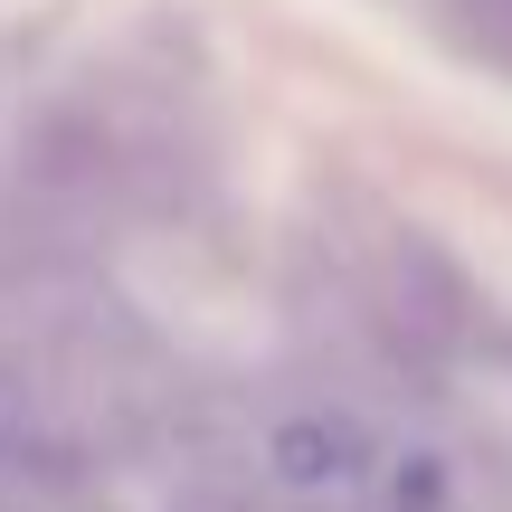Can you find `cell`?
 Wrapping results in <instances>:
<instances>
[{
  "label": "cell",
  "mask_w": 512,
  "mask_h": 512,
  "mask_svg": "<svg viewBox=\"0 0 512 512\" xmlns=\"http://www.w3.org/2000/svg\"><path fill=\"white\" fill-rule=\"evenodd\" d=\"M361 304L380 323V342L408 351V361H446V351L475 342V285H465V266L437 238H408V228L380 238V256L361 266Z\"/></svg>",
  "instance_id": "1"
},
{
  "label": "cell",
  "mask_w": 512,
  "mask_h": 512,
  "mask_svg": "<svg viewBox=\"0 0 512 512\" xmlns=\"http://www.w3.org/2000/svg\"><path fill=\"white\" fill-rule=\"evenodd\" d=\"M370 512H465V465L446 456L437 437H408L380 456V475H370Z\"/></svg>",
  "instance_id": "3"
},
{
  "label": "cell",
  "mask_w": 512,
  "mask_h": 512,
  "mask_svg": "<svg viewBox=\"0 0 512 512\" xmlns=\"http://www.w3.org/2000/svg\"><path fill=\"white\" fill-rule=\"evenodd\" d=\"M389 437L380 418H361L351 399H304V408H275L266 437H256V465H266L275 494L294 503H361L370 475H380Z\"/></svg>",
  "instance_id": "2"
}]
</instances>
